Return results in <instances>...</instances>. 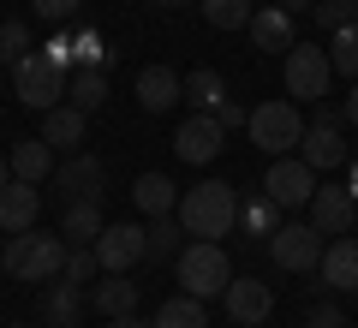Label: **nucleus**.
<instances>
[{
	"instance_id": "12",
	"label": "nucleus",
	"mask_w": 358,
	"mask_h": 328,
	"mask_svg": "<svg viewBox=\"0 0 358 328\" xmlns=\"http://www.w3.org/2000/svg\"><path fill=\"white\" fill-rule=\"evenodd\" d=\"M221 299H227V322H239V328H263L275 316V287H263L251 275H233Z\"/></svg>"
},
{
	"instance_id": "19",
	"label": "nucleus",
	"mask_w": 358,
	"mask_h": 328,
	"mask_svg": "<svg viewBox=\"0 0 358 328\" xmlns=\"http://www.w3.org/2000/svg\"><path fill=\"white\" fill-rule=\"evenodd\" d=\"M102 197H72L60 215V239L66 245H96V233H102Z\"/></svg>"
},
{
	"instance_id": "23",
	"label": "nucleus",
	"mask_w": 358,
	"mask_h": 328,
	"mask_svg": "<svg viewBox=\"0 0 358 328\" xmlns=\"http://www.w3.org/2000/svg\"><path fill=\"white\" fill-rule=\"evenodd\" d=\"M233 227H239L245 239H268V233L281 227L275 197H268V191H245V197H239V221H233Z\"/></svg>"
},
{
	"instance_id": "35",
	"label": "nucleus",
	"mask_w": 358,
	"mask_h": 328,
	"mask_svg": "<svg viewBox=\"0 0 358 328\" xmlns=\"http://www.w3.org/2000/svg\"><path fill=\"white\" fill-rule=\"evenodd\" d=\"M346 24H358V0H317V30H346Z\"/></svg>"
},
{
	"instance_id": "46",
	"label": "nucleus",
	"mask_w": 358,
	"mask_h": 328,
	"mask_svg": "<svg viewBox=\"0 0 358 328\" xmlns=\"http://www.w3.org/2000/svg\"><path fill=\"white\" fill-rule=\"evenodd\" d=\"M6 328H30V322H6Z\"/></svg>"
},
{
	"instance_id": "25",
	"label": "nucleus",
	"mask_w": 358,
	"mask_h": 328,
	"mask_svg": "<svg viewBox=\"0 0 358 328\" xmlns=\"http://www.w3.org/2000/svg\"><path fill=\"white\" fill-rule=\"evenodd\" d=\"M179 101H192V114H215L221 101H227V78L209 72V66H197V72H185V96Z\"/></svg>"
},
{
	"instance_id": "3",
	"label": "nucleus",
	"mask_w": 358,
	"mask_h": 328,
	"mask_svg": "<svg viewBox=\"0 0 358 328\" xmlns=\"http://www.w3.org/2000/svg\"><path fill=\"white\" fill-rule=\"evenodd\" d=\"M245 131H251V143L263 155H293L299 138H305V114H299L293 96H268V101H257V108H251Z\"/></svg>"
},
{
	"instance_id": "24",
	"label": "nucleus",
	"mask_w": 358,
	"mask_h": 328,
	"mask_svg": "<svg viewBox=\"0 0 358 328\" xmlns=\"http://www.w3.org/2000/svg\"><path fill=\"white\" fill-rule=\"evenodd\" d=\"M131 203H138L143 215H173L179 209V185L167 173H138L131 179Z\"/></svg>"
},
{
	"instance_id": "31",
	"label": "nucleus",
	"mask_w": 358,
	"mask_h": 328,
	"mask_svg": "<svg viewBox=\"0 0 358 328\" xmlns=\"http://www.w3.org/2000/svg\"><path fill=\"white\" fill-rule=\"evenodd\" d=\"M329 66H334V78H352L358 84V24H346V30L329 36Z\"/></svg>"
},
{
	"instance_id": "28",
	"label": "nucleus",
	"mask_w": 358,
	"mask_h": 328,
	"mask_svg": "<svg viewBox=\"0 0 358 328\" xmlns=\"http://www.w3.org/2000/svg\"><path fill=\"white\" fill-rule=\"evenodd\" d=\"M150 328H209V311H203V299H192V292H173V299L155 311Z\"/></svg>"
},
{
	"instance_id": "10",
	"label": "nucleus",
	"mask_w": 358,
	"mask_h": 328,
	"mask_svg": "<svg viewBox=\"0 0 358 328\" xmlns=\"http://www.w3.org/2000/svg\"><path fill=\"white\" fill-rule=\"evenodd\" d=\"M263 191L275 197V209H305L310 191H317V173L305 167V155H268Z\"/></svg>"
},
{
	"instance_id": "7",
	"label": "nucleus",
	"mask_w": 358,
	"mask_h": 328,
	"mask_svg": "<svg viewBox=\"0 0 358 328\" xmlns=\"http://www.w3.org/2000/svg\"><path fill=\"white\" fill-rule=\"evenodd\" d=\"M341 108H322L317 101V120H305V138H299V155H305L310 173H334V167L352 162V150H346V131H341Z\"/></svg>"
},
{
	"instance_id": "45",
	"label": "nucleus",
	"mask_w": 358,
	"mask_h": 328,
	"mask_svg": "<svg viewBox=\"0 0 358 328\" xmlns=\"http://www.w3.org/2000/svg\"><path fill=\"white\" fill-rule=\"evenodd\" d=\"M155 6H197V0H155Z\"/></svg>"
},
{
	"instance_id": "39",
	"label": "nucleus",
	"mask_w": 358,
	"mask_h": 328,
	"mask_svg": "<svg viewBox=\"0 0 358 328\" xmlns=\"http://www.w3.org/2000/svg\"><path fill=\"white\" fill-rule=\"evenodd\" d=\"M215 120H221V131H233V126H245V120H251V108H239V101H221V108H215Z\"/></svg>"
},
{
	"instance_id": "43",
	"label": "nucleus",
	"mask_w": 358,
	"mask_h": 328,
	"mask_svg": "<svg viewBox=\"0 0 358 328\" xmlns=\"http://www.w3.org/2000/svg\"><path fill=\"white\" fill-rule=\"evenodd\" d=\"M13 185V162H6V155H0V191Z\"/></svg>"
},
{
	"instance_id": "36",
	"label": "nucleus",
	"mask_w": 358,
	"mask_h": 328,
	"mask_svg": "<svg viewBox=\"0 0 358 328\" xmlns=\"http://www.w3.org/2000/svg\"><path fill=\"white\" fill-rule=\"evenodd\" d=\"M30 6H36V18H42V24H66V18H72L78 6H84V0H30Z\"/></svg>"
},
{
	"instance_id": "1",
	"label": "nucleus",
	"mask_w": 358,
	"mask_h": 328,
	"mask_svg": "<svg viewBox=\"0 0 358 328\" xmlns=\"http://www.w3.org/2000/svg\"><path fill=\"white\" fill-rule=\"evenodd\" d=\"M66 251H72V245H66L60 233L24 227V233H13V239H6L0 263H6V275H13V280H24V287H48V280H60Z\"/></svg>"
},
{
	"instance_id": "44",
	"label": "nucleus",
	"mask_w": 358,
	"mask_h": 328,
	"mask_svg": "<svg viewBox=\"0 0 358 328\" xmlns=\"http://www.w3.org/2000/svg\"><path fill=\"white\" fill-rule=\"evenodd\" d=\"M346 191H352V197H358V167H352V173H346Z\"/></svg>"
},
{
	"instance_id": "11",
	"label": "nucleus",
	"mask_w": 358,
	"mask_h": 328,
	"mask_svg": "<svg viewBox=\"0 0 358 328\" xmlns=\"http://www.w3.org/2000/svg\"><path fill=\"white\" fill-rule=\"evenodd\" d=\"M305 209H310V227H317L322 239H341V233L358 227V197L346 185H317Z\"/></svg>"
},
{
	"instance_id": "32",
	"label": "nucleus",
	"mask_w": 358,
	"mask_h": 328,
	"mask_svg": "<svg viewBox=\"0 0 358 328\" xmlns=\"http://www.w3.org/2000/svg\"><path fill=\"white\" fill-rule=\"evenodd\" d=\"M179 215H150V227H143V239H150V257H179Z\"/></svg>"
},
{
	"instance_id": "15",
	"label": "nucleus",
	"mask_w": 358,
	"mask_h": 328,
	"mask_svg": "<svg viewBox=\"0 0 358 328\" xmlns=\"http://www.w3.org/2000/svg\"><path fill=\"white\" fill-rule=\"evenodd\" d=\"M245 36H251V48H263V54H287L299 42V18L287 13V6H257L251 24H245Z\"/></svg>"
},
{
	"instance_id": "16",
	"label": "nucleus",
	"mask_w": 358,
	"mask_h": 328,
	"mask_svg": "<svg viewBox=\"0 0 358 328\" xmlns=\"http://www.w3.org/2000/svg\"><path fill=\"white\" fill-rule=\"evenodd\" d=\"M131 96H138V108L143 114H167L179 96H185V78L173 72V66H143L138 72V84H131Z\"/></svg>"
},
{
	"instance_id": "6",
	"label": "nucleus",
	"mask_w": 358,
	"mask_h": 328,
	"mask_svg": "<svg viewBox=\"0 0 358 328\" xmlns=\"http://www.w3.org/2000/svg\"><path fill=\"white\" fill-rule=\"evenodd\" d=\"M66 66H54L48 54L42 48H30L24 60L13 66V90H18V101H24V108H36V114H48V108H60L66 101Z\"/></svg>"
},
{
	"instance_id": "18",
	"label": "nucleus",
	"mask_w": 358,
	"mask_h": 328,
	"mask_svg": "<svg viewBox=\"0 0 358 328\" xmlns=\"http://www.w3.org/2000/svg\"><path fill=\"white\" fill-rule=\"evenodd\" d=\"M36 215H42V191H36V185L13 179V185L0 191V233H24V227H36Z\"/></svg>"
},
{
	"instance_id": "8",
	"label": "nucleus",
	"mask_w": 358,
	"mask_h": 328,
	"mask_svg": "<svg viewBox=\"0 0 358 328\" xmlns=\"http://www.w3.org/2000/svg\"><path fill=\"white\" fill-rule=\"evenodd\" d=\"M263 245H268V257H275V269H287V275H310V269L322 263V233L310 227V221H281Z\"/></svg>"
},
{
	"instance_id": "14",
	"label": "nucleus",
	"mask_w": 358,
	"mask_h": 328,
	"mask_svg": "<svg viewBox=\"0 0 358 328\" xmlns=\"http://www.w3.org/2000/svg\"><path fill=\"white\" fill-rule=\"evenodd\" d=\"M54 185L66 191V197H102L108 191V162L90 150H72L60 167H54Z\"/></svg>"
},
{
	"instance_id": "29",
	"label": "nucleus",
	"mask_w": 358,
	"mask_h": 328,
	"mask_svg": "<svg viewBox=\"0 0 358 328\" xmlns=\"http://www.w3.org/2000/svg\"><path fill=\"white\" fill-rule=\"evenodd\" d=\"M72 60H78V66H102V72H108V66H114V48H108L102 30L78 24V30H72ZM78 66H72V72H78Z\"/></svg>"
},
{
	"instance_id": "26",
	"label": "nucleus",
	"mask_w": 358,
	"mask_h": 328,
	"mask_svg": "<svg viewBox=\"0 0 358 328\" xmlns=\"http://www.w3.org/2000/svg\"><path fill=\"white\" fill-rule=\"evenodd\" d=\"M90 304H96L108 322H114V316H131V311H138V287H131V275H108V280H96Z\"/></svg>"
},
{
	"instance_id": "41",
	"label": "nucleus",
	"mask_w": 358,
	"mask_h": 328,
	"mask_svg": "<svg viewBox=\"0 0 358 328\" xmlns=\"http://www.w3.org/2000/svg\"><path fill=\"white\" fill-rule=\"evenodd\" d=\"M275 6H287L293 18H305V13H317V0H275Z\"/></svg>"
},
{
	"instance_id": "20",
	"label": "nucleus",
	"mask_w": 358,
	"mask_h": 328,
	"mask_svg": "<svg viewBox=\"0 0 358 328\" xmlns=\"http://www.w3.org/2000/svg\"><path fill=\"white\" fill-rule=\"evenodd\" d=\"M6 162H13V179H24V185H42V179H54V143H42V138H24V143H13L6 150Z\"/></svg>"
},
{
	"instance_id": "30",
	"label": "nucleus",
	"mask_w": 358,
	"mask_h": 328,
	"mask_svg": "<svg viewBox=\"0 0 358 328\" xmlns=\"http://www.w3.org/2000/svg\"><path fill=\"white\" fill-rule=\"evenodd\" d=\"M197 13L209 18V30H245L251 24V0H197Z\"/></svg>"
},
{
	"instance_id": "17",
	"label": "nucleus",
	"mask_w": 358,
	"mask_h": 328,
	"mask_svg": "<svg viewBox=\"0 0 358 328\" xmlns=\"http://www.w3.org/2000/svg\"><path fill=\"white\" fill-rule=\"evenodd\" d=\"M78 322H84V287L48 280L42 287V328H78Z\"/></svg>"
},
{
	"instance_id": "13",
	"label": "nucleus",
	"mask_w": 358,
	"mask_h": 328,
	"mask_svg": "<svg viewBox=\"0 0 358 328\" xmlns=\"http://www.w3.org/2000/svg\"><path fill=\"white\" fill-rule=\"evenodd\" d=\"M221 143H227V131H221L215 114H192L185 126L173 131V155H179V162H192V167H209L221 155Z\"/></svg>"
},
{
	"instance_id": "34",
	"label": "nucleus",
	"mask_w": 358,
	"mask_h": 328,
	"mask_svg": "<svg viewBox=\"0 0 358 328\" xmlns=\"http://www.w3.org/2000/svg\"><path fill=\"white\" fill-rule=\"evenodd\" d=\"M96 275H102L96 251H90V245H72V251H66V269H60V280H72V287H90Z\"/></svg>"
},
{
	"instance_id": "4",
	"label": "nucleus",
	"mask_w": 358,
	"mask_h": 328,
	"mask_svg": "<svg viewBox=\"0 0 358 328\" xmlns=\"http://www.w3.org/2000/svg\"><path fill=\"white\" fill-rule=\"evenodd\" d=\"M227 280H233V269H227V245L221 239L179 245V287L192 292V299H221Z\"/></svg>"
},
{
	"instance_id": "21",
	"label": "nucleus",
	"mask_w": 358,
	"mask_h": 328,
	"mask_svg": "<svg viewBox=\"0 0 358 328\" xmlns=\"http://www.w3.org/2000/svg\"><path fill=\"white\" fill-rule=\"evenodd\" d=\"M322 280H329L334 292H358V239H334V245H322Z\"/></svg>"
},
{
	"instance_id": "37",
	"label": "nucleus",
	"mask_w": 358,
	"mask_h": 328,
	"mask_svg": "<svg viewBox=\"0 0 358 328\" xmlns=\"http://www.w3.org/2000/svg\"><path fill=\"white\" fill-rule=\"evenodd\" d=\"M42 54H48L54 66H66V72H72V66H78V60H72V30H54V36L42 42Z\"/></svg>"
},
{
	"instance_id": "27",
	"label": "nucleus",
	"mask_w": 358,
	"mask_h": 328,
	"mask_svg": "<svg viewBox=\"0 0 358 328\" xmlns=\"http://www.w3.org/2000/svg\"><path fill=\"white\" fill-rule=\"evenodd\" d=\"M66 101L84 108V114H96V108L108 101V72H102V66H78V72L66 78Z\"/></svg>"
},
{
	"instance_id": "2",
	"label": "nucleus",
	"mask_w": 358,
	"mask_h": 328,
	"mask_svg": "<svg viewBox=\"0 0 358 328\" xmlns=\"http://www.w3.org/2000/svg\"><path fill=\"white\" fill-rule=\"evenodd\" d=\"M173 215H179V227L192 233V239H227L233 221H239V191L227 179H203V185H192L179 197Z\"/></svg>"
},
{
	"instance_id": "9",
	"label": "nucleus",
	"mask_w": 358,
	"mask_h": 328,
	"mask_svg": "<svg viewBox=\"0 0 358 328\" xmlns=\"http://www.w3.org/2000/svg\"><path fill=\"white\" fill-rule=\"evenodd\" d=\"M96 263H102V275H131V269L150 257V239H143L138 221H108L102 233H96Z\"/></svg>"
},
{
	"instance_id": "22",
	"label": "nucleus",
	"mask_w": 358,
	"mask_h": 328,
	"mask_svg": "<svg viewBox=\"0 0 358 328\" xmlns=\"http://www.w3.org/2000/svg\"><path fill=\"white\" fill-rule=\"evenodd\" d=\"M84 108H72V101H60V108H48L42 114V143H54V150H84Z\"/></svg>"
},
{
	"instance_id": "42",
	"label": "nucleus",
	"mask_w": 358,
	"mask_h": 328,
	"mask_svg": "<svg viewBox=\"0 0 358 328\" xmlns=\"http://www.w3.org/2000/svg\"><path fill=\"white\" fill-rule=\"evenodd\" d=\"M108 328H150V322H143V316L131 311V316H114V322H108Z\"/></svg>"
},
{
	"instance_id": "38",
	"label": "nucleus",
	"mask_w": 358,
	"mask_h": 328,
	"mask_svg": "<svg viewBox=\"0 0 358 328\" xmlns=\"http://www.w3.org/2000/svg\"><path fill=\"white\" fill-rule=\"evenodd\" d=\"M305 328H346V311H341V304H317Z\"/></svg>"
},
{
	"instance_id": "5",
	"label": "nucleus",
	"mask_w": 358,
	"mask_h": 328,
	"mask_svg": "<svg viewBox=\"0 0 358 328\" xmlns=\"http://www.w3.org/2000/svg\"><path fill=\"white\" fill-rule=\"evenodd\" d=\"M281 78H287V96L293 101H322L334 84V66H329V48L322 42H293L281 54Z\"/></svg>"
},
{
	"instance_id": "40",
	"label": "nucleus",
	"mask_w": 358,
	"mask_h": 328,
	"mask_svg": "<svg viewBox=\"0 0 358 328\" xmlns=\"http://www.w3.org/2000/svg\"><path fill=\"white\" fill-rule=\"evenodd\" d=\"M341 114H346V126H358V84L346 90V101H341Z\"/></svg>"
},
{
	"instance_id": "33",
	"label": "nucleus",
	"mask_w": 358,
	"mask_h": 328,
	"mask_svg": "<svg viewBox=\"0 0 358 328\" xmlns=\"http://www.w3.org/2000/svg\"><path fill=\"white\" fill-rule=\"evenodd\" d=\"M30 54V24L24 18H0V66H18Z\"/></svg>"
}]
</instances>
